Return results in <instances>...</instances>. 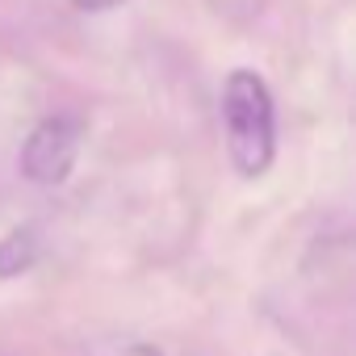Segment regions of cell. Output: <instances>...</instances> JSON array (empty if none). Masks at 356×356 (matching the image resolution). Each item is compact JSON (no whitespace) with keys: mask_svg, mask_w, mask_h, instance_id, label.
Listing matches in <instances>:
<instances>
[{"mask_svg":"<svg viewBox=\"0 0 356 356\" xmlns=\"http://www.w3.org/2000/svg\"><path fill=\"white\" fill-rule=\"evenodd\" d=\"M222 126H227V147L231 159L243 176H264L273 155H277V109L268 84L235 67L222 84Z\"/></svg>","mask_w":356,"mask_h":356,"instance_id":"1","label":"cell"},{"mask_svg":"<svg viewBox=\"0 0 356 356\" xmlns=\"http://www.w3.org/2000/svg\"><path fill=\"white\" fill-rule=\"evenodd\" d=\"M80 143H84L80 118L55 113V118L38 122L22 147V176L34 185H63L80 159Z\"/></svg>","mask_w":356,"mask_h":356,"instance_id":"2","label":"cell"},{"mask_svg":"<svg viewBox=\"0 0 356 356\" xmlns=\"http://www.w3.org/2000/svg\"><path fill=\"white\" fill-rule=\"evenodd\" d=\"M38 231L34 227H13L5 239H0V281L5 277H22L38 264Z\"/></svg>","mask_w":356,"mask_h":356,"instance_id":"3","label":"cell"},{"mask_svg":"<svg viewBox=\"0 0 356 356\" xmlns=\"http://www.w3.org/2000/svg\"><path fill=\"white\" fill-rule=\"evenodd\" d=\"M97 356H159L151 343H109V348H101Z\"/></svg>","mask_w":356,"mask_h":356,"instance_id":"4","label":"cell"},{"mask_svg":"<svg viewBox=\"0 0 356 356\" xmlns=\"http://www.w3.org/2000/svg\"><path fill=\"white\" fill-rule=\"evenodd\" d=\"M76 9H84V13H105V9H118L122 0H72Z\"/></svg>","mask_w":356,"mask_h":356,"instance_id":"5","label":"cell"}]
</instances>
